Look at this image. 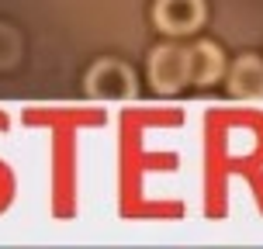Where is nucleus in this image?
I'll use <instances>...</instances> for the list:
<instances>
[{"instance_id":"nucleus-2","label":"nucleus","mask_w":263,"mask_h":249,"mask_svg":"<svg viewBox=\"0 0 263 249\" xmlns=\"http://www.w3.org/2000/svg\"><path fill=\"white\" fill-rule=\"evenodd\" d=\"M87 90L104 101H128L135 97V76L121 63H97L87 80Z\"/></svg>"},{"instance_id":"nucleus-1","label":"nucleus","mask_w":263,"mask_h":249,"mask_svg":"<svg viewBox=\"0 0 263 249\" xmlns=\"http://www.w3.org/2000/svg\"><path fill=\"white\" fill-rule=\"evenodd\" d=\"M149 76L159 93H177L191 80V52L177 45H163L149 59Z\"/></svg>"},{"instance_id":"nucleus-3","label":"nucleus","mask_w":263,"mask_h":249,"mask_svg":"<svg viewBox=\"0 0 263 249\" xmlns=\"http://www.w3.org/2000/svg\"><path fill=\"white\" fill-rule=\"evenodd\" d=\"M204 17V4L201 0H159L156 4V25L170 35H187L194 31Z\"/></svg>"},{"instance_id":"nucleus-5","label":"nucleus","mask_w":263,"mask_h":249,"mask_svg":"<svg viewBox=\"0 0 263 249\" xmlns=\"http://www.w3.org/2000/svg\"><path fill=\"white\" fill-rule=\"evenodd\" d=\"M222 49L215 45V42H197L194 49H191V80L194 83H215V80L222 76Z\"/></svg>"},{"instance_id":"nucleus-4","label":"nucleus","mask_w":263,"mask_h":249,"mask_svg":"<svg viewBox=\"0 0 263 249\" xmlns=\"http://www.w3.org/2000/svg\"><path fill=\"white\" fill-rule=\"evenodd\" d=\"M229 93L239 101H263V59L242 55L229 69Z\"/></svg>"}]
</instances>
